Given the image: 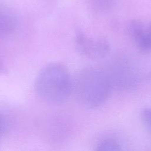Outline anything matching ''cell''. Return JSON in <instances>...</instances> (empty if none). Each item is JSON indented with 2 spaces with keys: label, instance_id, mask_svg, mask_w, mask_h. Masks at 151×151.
Here are the masks:
<instances>
[{
  "label": "cell",
  "instance_id": "obj_3",
  "mask_svg": "<svg viewBox=\"0 0 151 151\" xmlns=\"http://www.w3.org/2000/svg\"><path fill=\"white\" fill-rule=\"evenodd\" d=\"M77 51L83 57L93 60H101L109 55L111 47L103 38L93 37L78 32L75 38Z\"/></svg>",
  "mask_w": 151,
  "mask_h": 151
},
{
  "label": "cell",
  "instance_id": "obj_1",
  "mask_svg": "<svg viewBox=\"0 0 151 151\" xmlns=\"http://www.w3.org/2000/svg\"><path fill=\"white\" fill-rule=\"evenodd\" d=\"M111 84L107 71L89 66L77 74L73 80V91L83 107L96 109L103 105L109 98Z\"/></svg>",
  "mask_w": 151,
  "mask_h": 151
},
{
  "label": "cell",
  "instance_id": "obj_4",
  "mask_svg": "<svg viewBox=\"0 0 151 151\" xmlns=\"http://www.w3.org/2000/svg\"><path fill=\"white\" fill-rule=\"evenodd\" d=\"M129 35L136 48L141 52H151V22L132 20L127 27Z\"/></svg>",
  "mask_w": 151,
  "mask_h": 151
},
{
  "label": "cell",
  "instance_id": "obj_9",
  "mask_svg": "<svg viewBox=\"0 0 151 151\" xmlns=\"http://www.w3.org/2000/svg\"><path fill=\"white\" fill-rule=\"evenodd\" d=\"M9 122L7 116L0 111V139L9 128Z\"/></svg>",
  "mask_w": 151,
  "mask_h": 151
},
{
  "label": "cell",
  "instance_id": "obj_6",
  "mask_svg": "<svg viewBox=\"0 0 151 151\" xmlns=\"http://www.w3.org/2000/svg\"><path fill=\"white\" fill-rule=\"evenodd\" d=\"M121 149L119 142L113 137H107L101 140L96 146V150H97L118 151Z\"/></svg>",
  "mask_w": 151,
  "mask_h": 151
},
{
  "label": "cell",
  "instance_id": "obj_2",
  "mask_svg": "<svg viewBox=\"0 0 151 151\" xmlns=\"http://www.w3.org/2000/svg\"><path fill=\"white\" fill-rule=\"evenodd\" d=\"M35 89L45 102L60 105L69 99L73 91V80L63 64L52 63L40 71L35 80Z\"/></svg>",
  "mask_w": 151,
  "mask_h": 151
},
{
  "label": "cell",
  "instance_id": "obj_10",
  "mask_svg": "<svg viewBox=\"0 0 151 151\" xmlns=\"http://www.w3.org/2000/svg\"><path fill=\"white\" fill-rule=\"evenodd\" d=\"M5 70V68L4 67V65H2V64L1 63V62L0 61V73L3 72Z\"/></svg>",
  "mask_w": 151,
  "mask_h": 151
},
{
  "label": "cell",
  "instance_id": "obj_8",
  "mask_svg": "<svg viewBox=\"0 0 151 151\" xmlns=\"http://www.w3.org/2000/svg\"><path fill=\"white\" fill-rule=\"evenodd\" d=\"M141 116L142 121L144 126L151 134V106L143 110Z\"/></svg>",
  "mask_w": 151,
  "mask_h": 151
},
{
  "label": "cell",
  "instance_id": "obj_5",
  "mask_svg": "<svg viewBox=\"0 0 151 151\" xmlns=\"http://www.w3.org/2000/svg\"><path fill=\"white\" fill-rule=\"evenodd\" d=\"M17 27V19L12 10L6 6L0 5V38L12 34Z\"/></svg>",
  "mask_w": 151,
  "mask_h": 151
},
{
  "label": "cell",
  "instance_id": "obj_7",
  "mask_svg": "<svg viewBox=\"0 0 151 151\" xmlns=\"http://www.w3.org/2000/svg\"><path fill=\"white\" fill-rule=\"evenodd\" d=\"M115 0H90L92 8L97 11H106L113 7Z\"/></svg>",
  "mask_w": 151,
  "mask_h": 151
}]
</instances>
